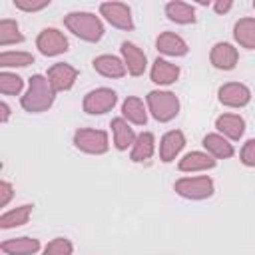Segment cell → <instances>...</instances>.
Masks as SVG:
<instances>
[{
  "instance_id": "obj_23",
  "label": "cell",
  "mask_w": 255,
  "mask_h": 255,
  "mask_svg": "<svg viewBox=\"0 0 255 255\" xmlns=\"http://www.w3.org/2000/svg\"><path fill=\"white\" fill-rule=\"evenodd\" d=\"M153 153H155V135L151 131L137 133V137L129 149V159L133 163H141V161H147Z\"/></svg>"
},
{
  "instance_id": "obj_25",
  "label": "cell",
  "mask_w": 255,
  "mask_h": 255,
  "mask_svg": "<svg viewBox=\"0 0 255 255\" xmlns=\"http://www.w3.org/2000/svg\"><path fill=\"white\" fill-rule=\"evenodd\" d=\"M233 38L241 48L255 50V18H239L233 24Z\"/></svg>"
},
{
  "instance_id": "obj_14",
  "label": "cell",
  "mask_w": 255,
  "mask_h": 255,
  "mask_svg": "<svg viewBox=\"0 0 255 255\" xmlns=\"http://www.w3.org/2000/svg\"><path fill=\"white\" fill-rule=\"evenodd\" d=\"M183 147H185L183 131L181 129H169L159 139V159L163 163H171V161H175V157L181 153Z\"/></svg>"
},
{
  "instance_id": "obj_36",
  "label": "cell",
  "mask_w": 255,
  "mask_h": 255,
  "mask_svg": "<svg viewBox=\"0 0 255 255\" xmlns=\"http://www.w3.org/2000/svg\"><path fill=\"white\" fill-rule=\"evenodd\" d=\"M253 8H255V0H253Z\"/></svg>"
},
{
  "instance_id": "obj_1",
  "label": "cell",
  "mask_w": 255,
  "mask_h": 255,
  "mask_svg": "<svg viewBox=\"0 0 255 255\" xmlns=\"http://www.w3.org/2000/svg\"><path fill=\"white\" fill-rule=\"evenodd\" d=\"M56 90L52 88L50 80L44 74H34L28 80V88L20 98V106L28 114H42L54 106Z\"/></svg>"
},
{
  "instance_id": "obj_33",
  "label": "cell",
  "mask_w": 255,
  "mask_h": 255,
  "mask_svg": "<svg viewBox=\"0 0 255 255\" xmlns=\"http://www.w3.org/2000/svg\"><path fill=\"white\" fill-rule=\"evenodd\" d=\"M12 197H14V185L10 181L2 179L0 181V207H6Z\"/></svg>"
},
{
  "instance_id": "obj_2",
  "label": "cell",
  "mask_w": 255,
  "mask_h": 255,
  "mask_svg": "<svg viewBox=\"0 0 255 255\" xmlns=\"http://www.w3.org/2000/svg\"><path fill=\"white\" fill-rule=\"evenodd\" d=\"M64 26L68 32H72L76 38L96 44L104 38V22L94 12H70L64 16Z\"/></svg>"
},
{
  "instance_id": "obj_31",
  "label": "cell",
  "mask_w": 255,
  "mask_h": 255,
  "mask_svg": "<svg viewBox=\"0 0 255 255\" xmlns=\"http://www.w3.org/2000/svg\"><path fill=\"white\" fill-rule=\"evenodd\" d=\"M50 6V0H14V8L22 12H40Z\"/></svg>"
},
{
  "instance_id": "obj_9",
  "label": "cell",
  "mask_w": 255,
  "mask_h": 255,
  "mask_svg": "<svg viewBox=\"0 0 255 255\" xmlns=\"http://www.w3.org/2000/svg\"><path fill=\"white\" fill-rule=\"evenodd\" d=\"M78 76H80L78 68H74L72 64H66V62H56V64H52V66L48 68V74H46V78L50 80V84H52V88L56 90V94H58V92H68V90H72L74 84H76V80H78Z\"/></svg>"
},
{
  "instance_id": "obj_17",
  "label": "cell",
  "mask_w": 255,
  "mask_h": 255,
  "mask_svg": "<svg viewBox=\"0 0 255 255\" xmlns=\"http://www.w3.org/2000/svg\"><path fill=\"white\" fill-rule=\"evenodd\" d=\"M215 165H217V159L207 151H189L177 161V169L183 173L207 171V169H213Z\"/></svg>"
},
{
  "instance_id": "obj_19",
  "label": "cell",
  "mask_w": 255,
  "mask_h": 255,
  "mask_svg": "<svg viewBox=\"0 0 255 255\" xmlns=\"http://www.w3.org/2000/svg\"><path fill=\"white\" fill-rule=\"evenodd\" d=\"M40 239L36 237H12V239H4L0 243V249L4 255H36L40 251Z\"/></svg>"
},
{
  "instance_id": "obj_34",
  "label": "cell",
  "mask_w": 255,
  "mask_h": 255,
  "mask_svg": "<svg viewBox=\"0 0 255 255\" xmlns=\"http://www.w3.org/2000/svg\"><path fill=\"white\" fill-rule=\"evenodd\" d=\"M233 8V2L231 0H217V2H213V10H215V14H227L229 10Z\"/></svg>"
},
{
  "instance_id": "obj_5",
  "label": "cell",
  "mask_w": 255,
  "mask_h": 255,
  "mask_svg": "<svg viewBox=\"0 0 255 255\" xmlns=\"http://www.w3.org/2000/svg\"><path fill=\"white\" fill-rule=\"evenodd\" d=\"M74 145L76 149L90 153V155H104L110 149V135L106 129L96 128H80L74 133Z\"/></svg>"
},
{
  "instance_id": "obj_26",
  "label": "cell",
  "mask_w": 255,
  "mask_h": 255,
  "mask_svg": "<svg viewBox=\"0 0 255 255\" xmlns=\"http://www.w3.org/2000/svg\"><path fill=\"white\" fill-rule=\"evenodd\" d=\"M32 207L30 203H24V205H18L14 209H8L0 215V229H14V227H20V225H26L30 215H32Z\"/></svg>"
},
{
  "instance_id": "obj_24",
  "label": "cell",
  "mask_w": 255,
  "mask_h": 255,
  "mask_svg": "<svg viewBox=\"0 0 255 255\" xmlns=\"http://www.w3.org/2000/svg\"><path fill=\"white\" fill-rule=\"evenodd\" d=\"M165 16L169 22H175V24H181V26H187V24H193L197 20L195 16V8L187 2H181V0H171L165 4Z\"/></svg>"
},
{
  "instance_id": "obj_3",
  "label": "cell",
  "mask_w": 255,
  "mask_h": 255,
  "mask_svg": "<svg viewBox=\"0 0 255 255\" xmlns=\"http://www.w3.org/2000/svg\"><path fill=\"white\" fill-rule=\"evenodd\" d=\"M145 106L151 118L159 124H167L179 114V98L169 90H151L145 96Z\"/></svg>"
},
{
  "instance_id": "obj_10",
  "label": "cell",
  "mask_w": 255,
  "mask_h": 255,
  "mask_svg": "<svg viewBox=\"0 0 255 255\" xmlns=\"http://www.w3.org/2000/svg\"><path fill=\"white\" fill-rule=\"evenodd\" d=\"M217 98L225 108H245L251 102V90L241 82H227L219 86Z\"/></svg>"
},
{
  "instance_id": "obj_12",
  "label": "cell",
  "mask_w": 255,
  "mask_h": 255,
  "mask_svg": "<svg viewBox=\"0 0 255 255\" xmlns=\"http://www.w3.org/2000/svg\"><path fill=\"white\" fill-rule=\"evenodd\" d=\"M209 62L213 68L217 70H223V72H229L237 66L239 62V52L233 44L229 42H215L211 52H209Z\"/></svg>"
},
{
  "instance_id": "obj_15",
  "label": "cell",
  "mask_w": 255,
  "mask_h": 255,
  "mask_svg": "<svg viewBox=\"0 0 255 255\" xmlns=\"http://www.w3.org/2000/svg\"><path fill=\"white\" fill-rule=\"evenodd\" d=\"M179 66L165 60V58H155L153 64H151V70H149V78L153 84L157 86H171L179 80Z\"/></svg>"
},
{
  "instance_id": "obj_30",
  "label": "cell",
  "mask_w": 255,
  "mask_h": 255,
  "mask_svg": "<svg viewBox=\"0 0 255 255\" xmlns=\"http://www.w3.org/2000/svg\"><path fill=\"white\" fill-rule=\"evenodd\" d=\"M72 253H74V243L68 237H54L42 249V255H72Z\"/></svg>"
},
{
  "instance_id": "obj_22",
  "label": "cell",
  "mask_w": 255,
  "mask_h": 255,
  "mask_svg": "<svg viewBox=\"0 0 255 255\" xmlns=\"http://www.w3.org/2000/svg\"><path fill=\"white\" fill-rule=\"evenodd\" d=\"M203 147L215 159H229V157L235 155L233 143L227 137H223L221 133H217V131H211V133L203 135Z\"/></svg>"
},
{
  "instance_id": "obj_35",
  "label": "cell",
  "mask_w": 255,
  "mask_h": 255,
  "mask_svg": "<svg viewBox=\"0 0 255 255\" xmlns=\"http://www.w3.org/2000/svg\"><path fill=\"white\" fill-rule=\"evenodd\" d=\"M0 110H2V118H0V120H2V124H6V122L10 120V106H8L6 102H2V104H0Z\"/></svg>"
},
{
  "instance_id": "obj_27",
  "label": "cell",
  "mask_w": 255,
  "mask_h": 255,
  "mask_svg": "<svg viewBox=\"0 0 255 255\" xmlns=\"http://www.w3.org/2000/svg\"><path fill=\"white\" fill-rule=\"evenodd\" d=\"M26 38L20 32V26L12 18H2L0 20V46H12V44H22Z\"/></svg>"
},
{
  "instance_id": "obj_18",
  "label": "cell",
  "mask_w": 255,
  "mask_h": 255,
  "mask_svg": "<svg viewBox=\"0 0 255 255\" xmlns=\"http://www.w3.org/2000/svg\"><path fill=\"white\" fill-rule=\"evenodd\" d=\"M215 128L229 141H239L245 133V120L239 114H221L215 120Z\"/></svg>"
},
{
  "instance_id": "obj_21",
  "label": "cell",
  "mask_w": 255,
  "mask_h": 255,
  "mask_svg": "<svg viewBox=\"0 0 255 255\" xmlns=\"http://www.w3.org/2000/svg\"><path fill=\"white\" fill-rule=\"evenodd\" d=\"M110 128H112V137H114V147L120 149V151H126L128 147L131 149L137 133L133 131L131 124H128L122 116L120 118H114L110 122Z\"/></svg>"
},
{
  "instance_id": "obj_4",
  "label": "cell",
  "mask_w": 255,
  "mask_h": 255,
  "mask_svg": "<svg viewBox=\"0 0 255 255\" xmlns=\"http://www.w3.org/2000/svg\"><path fill=\"white\" fill-rule=\"evenodd\" d=\"M173 191L183 199L201 201L215 193V183L209 175H185L173 183Z\"/></svg>"
},
{
  "instance_id": "obj_28",
  "label": "cell",
  "mask_w": 255,
  "mask_h": 255,
  "mask_svg": "<svg viewBox=\"0 0 255 255\" xmlns=\"http://www.w3.org/2000/svg\"><path fill=\"white\" fill-rule=\"evenodd\" d=\"M34 64V54L24 50H4L0 54V68H26Z\"/></svg>"
},
{
  "instance_id": "obj_16",
  "label": "cell",
  "mask_w": 255,
  "mask_h": 255,
  "mask_svg": "<svg viewBox=\"0 0 255 255\" xmlns=\"http://www.w3.org/2000/svg\"><path fill=\"white\" fill-rule=\"evenodd\" d=\"M155 48H157L159 54L169 56V58H181L189 52L187 42L175 32H161L155 38Z\"/></svg>"
},
{
  "instance_id": "obj_7",
  "label": "cell",
  "mask_w": 255,
  "mask_h": 255,
  "mask_svg": "<svg viewBox=\"0 0 255 255\" xmlns=\"http://www.w3.org/2000/svg\"><path fill=\"white\" fill-rule=\"evenodd\" d=\"M36 48L42 56L56 58V56H62L70 50V42H68L66 34L60 32L58 28H44L36 36Z\"/></svg>"
},
{
  "instance_id": "obj_6",
  "label": "cell",
  "mask_w": 255,
  "mask_h": 255,
  "mask_svg": "<svg viewBox=\"0 0 255 255\" xmlns=\"http://www.w3.org/2000/svg\"><path fill=\"white\" fill-rule=\"evenodd\" d=\"M118 104V94L116 90L112 88H96V90H90L84 100H82V110L88 114V116H102L106 112H112L114 106Z\"/></svg>"
},
{
  "instance_id": "obj_11",
  "label": "cell",
  "mask_w": 255,
  "mask_h": 255,
  "mask_svg": "<svg viewBox=\"0 0 255 255\" xmlns=\"http://www.w3.org/2000/svg\"><path fill=\"white\" fill-rule=\"evenodd\" d=\"M120 54H122V60H124L129 76H133V78L143 76V72L147 70V56L139 46H135L133 42H122Z\"/></svg>"
},
{
  "instance_id": "obj_13",
  "label": "cell",
  "mask_w": 255,
  "mask_h": 255,
  "mask_svg": "<svg viewBox=\"0 0 255 255\" xmlns=\"http://www.w3.org/2000/svg\"><path fill=\"white\" fill-rule=\"evenodd\" d=\"M94 70L104 76V78H110V80H120L128 74V68L124 64V60L120 56H114V54H100L94 58L92 62Z\"/></svg>"
},
{
  "instance_id": "obj_20",
  "label": "cell",
  "mask_w": 255,
  "mask_h": 255,
  "mask_svg": "<svg viewBox=\"0 0 255 255\" xmlns=\"http://www.w3.org/2000/svg\"><path fill=\"white\" fill-rule=\"evenodd\" d=\"M147 106L137 96H128L122 102V118L131 126H145L147 124Z\"/></svg>"
},
{
  "instance_id": "obj_29",
  "label": "cell",
  "mask_w": 255,
  "mask_h": 255,
  "mask_svg": "<svg viewBox=\"0 0 255 255\" xmlns=\"http://www.w3.org/2000/svg\"><path fill=\"white\" fill-rule=\"evenodd\" d=\"M22 90H24V80L18 74L8 70L0 72V92L4 96H20Z\"/></svg>"
},
{
  "instance_id": "obj_32",
  "label": "cell",
  "mask_w": 255,
  "mask_h": 255,
  "mask_svg": "<svg viewBox=\"0 0 255 255\" xmlns=\"http://www.w3.org/2000/svg\"><path fill=\"white\" fill-rule=\"evenodd\" d=\"M239 159L245 167H255V137L247 139L239 151Z\"/></svg>"
},
{
  "instance_id": "obj_8",
  "label": "cell",
  "mask_w": 255,
  "mask_h": 255,
  "mask_svg": "<svg viewBox=\"0 0 255 255\" xmlns=\"http://www.w3.org/2000/svg\"><path fill=\"white\" fill-rule=\"evenodd\" d=\"M100 16L110 26H114L118 30H124V32H131L135 28L131 8L124 2H102L100 4Z\"/></svg>"
}]
</instances>
